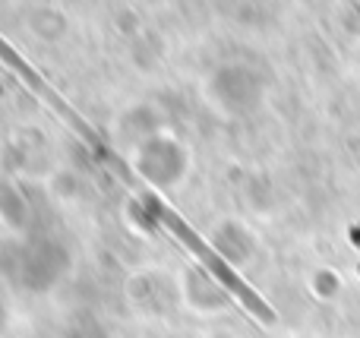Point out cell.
Returning a JSON list of instances; mask_svg holds the SVG:
<instances>
[{"instance_id": "2", "label": "cell", "mask_w": 360, "mask_h": 338, "mask_svg": "<svg viewBox=\"0 0 360 338\" xmlns=\"http://www.w3.org/2000/svg\"><path fill=\"white\" fill-rule=\"evenodd\" d=\"M0 60H4V63H6V67H10V70H13V73H16V76H22V79H25V86H29V89H32V92H35V95H38V98H44V101H48V105H51V108H54V111H57V114H60V117H63V120H70V124H73V126H76V130H79V133H82V136H86V139H89V143H92V145H95V149H98V152H101V136H98V133H95V130H92V126H89V124H86V120H82V117H79V114H76V111H73V108H70V105H67V101H63V98H60V95H57V92H54V89H51V86H48V82H44V79H41V76H38V73H35V70H32V67H29V63H25V60H22V57H19V54H16V51H13V48H10V44H6V41H4V35H0Z\"/></svg>"}, {"instance_id": "1", "label": "cell", "mask_w": 360, "mask_h": 338, "mask_svg": "<svg viewBox=\"0 0 360 338\" xmlns=\"http://www.w3.org/2000/svg\"><path fill=\"white\" fill-rule=\"evenodd\" d=\"M139 200H143L146 206H152V212L158 215V221H162V225L168 228L171 234H177V240H180V244L186 247V250H190V253H196V256L202 259V266H205V269H209L212 275H215L218 282H221L224 288H228L231 294H234L237 301H240L243 307L250 310V313H256V316H259L262 323H272V320H275V316H272V310H269L266 304H262L259 297L253 294V288H250V285H243L240 278L234 275V269H231V266L224 263L221 256H215V253L209 250V244H205V240L199 238V234L193 231V228L186 225L184 219H180V215L174 212V209H168V206H165V202L158 200L155 193H139Z\"/></svg>"}]
</instances>
